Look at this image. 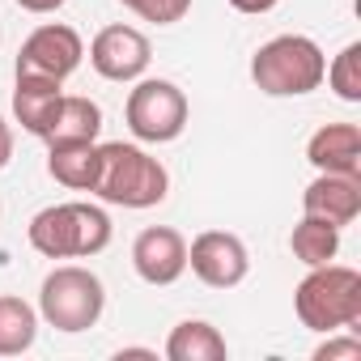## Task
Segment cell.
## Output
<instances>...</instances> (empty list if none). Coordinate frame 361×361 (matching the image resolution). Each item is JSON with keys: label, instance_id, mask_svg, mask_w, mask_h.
I'll list each match as a JSON object with an SVG mask.
<instances>
[{"label": "cell", "instance_id": "9a60e30c", "mask_svg": "<svg viewBox=\"0 0 361 361\" xmlns=\"http://www.w3.org/2000/svg\"><path fill=\"white\" fill-rule=\"evenodd\" d=\"M47 174L68 192H94L98 183V140L81 145H47Z\"/></svg>", "mask_w": 361, "mask_h": 361}, {"label": "cell", "instance_id": "2e32d148", "mask_svg": "<svg viewBox=\"0 0 361 361\" xmlns=\"http://www.w3.org/2000/svg\"><path fill=\"white\" fill-rule=\"evenodd\" d=\"M170 361H226V336L204 319H183L166 340Z\"/></svg>", "mask_w": 361, "mask_h": 361}, {"label": "cell", "instance_id": "9c48e42d", "mask_svg": "<svg viewBox=\"0 0 361 361\" xmlns=\"http://www.w3.org/2000/svg\"><path fill=\"white\" fill-rule=\"evenodd\" d=\"M149 60H153L149 39L136 26H106L90 43V64L106 81H136L149 68Z\"/></svg>", "mask_w": 361, "mask_h": 361}, {"label": "cell", "instance_id": "e0dca14e", "mask_svg": "<svg viewBox=\"0 0 361 361\" xmlns=\"http://www.w3.org/2000/svg\"><path fill=\"white\" fill-rule=\"evenodd\" d=\"M39 336V310L13 293L0 298V357H18Z\"/></svg>", "mask_w": 361, "mask_h": 361}, {"label": "cell", "instance_id": "5bb4252c", "mask_svg": "<svg viewBox=\"0 0 361 361\" xmlns=\"http://www.w3.org/2000/svg\"><path fill=\"white\" fill-rule=\"evenodd\" d=\"M102 132V111L98 102L81 98V94H64L56 115H51V128L43 132L47 145H81V140H98Z\"/></svg>", "mask_w": 361, "mask_h": 361}, {"label": "cell", "instance_id": "7a4b0ae2", "mask_svg": "<svg viewBox=\"0 0 361 361\" xmlns=\"http://www.w3.org/2000/svg\"><path fill=\"white\" fill-rule=\"evenodd\" d=\"M26 238L47 259H85V255L106 251V243H111V217L98 204H85V200L51 204V209H43V213L30 217Z\"/></svg>", "mask_w": 361, "mask_h": 361}, {"label": "cell", "instance_id": "7c38bea8", "mask_svg": "<svg viewBox=\"0 0 361 361\" xmlns=\"http://www.w3.org/2000/svg\"><path fill=\"white\" fill-rule=\"evenodd\" d=\"M306 161L319 174H361V132L357 123H327L310 136Z\"/></svg>", "mask_w": 361, "mask_h": 361}, {"label": "cell", "instance_id": "7402d4cb", "mask_svg": "<svg viewBox=\"0 0 361 361\" xmlns=\"http://www.w3.org/2000/svg\"><path fill=\"white\" fill-rule=\"evenodd\" d=\"M18 5H22L26 13H56L60 5H68V0H18Z\"/></svg>", "mask_w": 361, "mask_h": 361}, {"label": "cell", "instance_id": "4fadbf2b", "mask_svg": "<svg viewBox=\"0 0 361 361\" xmlns=\"http://www.w3.org/2000/svg\"><path fill=\"white\" fill-rule=\"evenodd\" d=\"M64 81H51V77H18V90H13V115L26 132L43 136L51 128V115L64 98L60 90Z\"/></svg>", "mask_w": 361, "mask_h": 361}, {"label": "cell", "instance_id": "cb8c5ba5", "mask_svg": "<svg viewBox=\"0 0 361 361\" xmlns=\"http://www.w3.org/2000/svg\"><path fill=\"white\" fill-rule=\"evenodd\" d=\"M230 5L238 13H268V9H276V0H230Z\"/></svg>", "mask_w": 361, "mask_h": 361}, {"label": "cell", "instance_id": "44dd1931", "mask_svg": "<svg viewBox=\"0 0 361 361\" xmlns=\"http://www.w3.org/2000/svg\"><path fill=\"white\" fill-rule=\"evenodd\" d=\"M314 361H361V340L344 336V340H327L314 348Z\"/></svg>", "mask_w": 361, "mask_h": 361}, {"label": "cell", "instance_id": "8992f818", "mask_svg": "<svg viewBox=\"0 0 361 361\" xmlns=\"http://www.w3.org/2000/svg\"><path fill=\"white\" fill-rule=\"evenodd\" d=\"M123 119H128V128H132L136 140L170 145V140L183 136V128H188V94L178 90L174 81L145 77V81H136V90L128 94Z\"/></svg>", "mask_w": 361, "mask_h": 361}, {"label": "cell", "instance_id": "277c9868", "mask_svg": "<svg viewBox=\"0 0 361 361\" xmlns=\"http://www.w3.org/2000/svg\"><path fill=\"white\" fill-rule=\"evenodd\" d=\"M293 310L310 331H340L361 319V272L340 264H319L293 289Z\"/></svg>", "mask_w": 361, "mask_h": 361}, {"label": "cell", "instance_id": "ac0fdd59", "mask_svg": "<svg viewBox=\"0 0 361 361\" xmlns=\"http://www.w3.org/2000/svg\"><path fill=\"white\" fill-rule=\"evenodd\" d=\"M289 251H293V259L306 264V268L331 264L336 251H340V230L327 226V221H319V217H302V221L293 226V234H289Z\"/></svg>", "mask_w": 361, "mask_h": 361}, {"label": "cell", "instance_id": "ffe728a7", "mask_svg": "<svg viewBox=\"0 0 361 361\" xmlns=\"http://www.w3.org/2000/svg\"><path fill=\"white\" fill-rule=\"evenodd\" d=\"M123 9H132L136 18L145 22H157V26H174V22H183L188 9H192V0H119Z\"/></svg>", "mask_w": 361, "mask_h": 361}, {"label": "cell", "instance_id": "5b68a950", "mask_svg": "<svg viewBox=\"0 0 361 361\" xmlns=\"http://www.w3.org/2000/svg\"><path fill=\"white\" fill-rule=\"evenodd\" d=\"M106 310V289L90 268L64 264L56 272H47L43 289H39V314L56 327V331H90Z\"/></svg>", "mask_w": 361, "mask_h": 361}, {"label": "cell", "instance_id": "ba28073f", "mask_svg": "<svg viewBox=\"0 0 361 361\" xmlns=\"http://www.w3.org/2000/svg\"><path fill=\"white\" fill-rule=\"evenodd\" d=\"M188 268H192L209 289H234V285L247 281L251 255H247V243H243L238 234L204 230V234L188 247Z\"/></svg>", "mask_w": 361, "mask_h": 361}, {"label": "cell", "instance_id": "d6986e66", "mask_svg": "<svg viewBox=\"0 0 361 361\" xmlns=\"http://www.w3.org/2000/svg\"><path fill=\"white\" fill-rule=\"evenodd\" d=\"M323 77H327V85L336 90V98L361 102V43H348V47L331 60V68H327Z\"/></svg>", "mask_w": 361, "mask_h": 361}, {"label": "cell", "instance_id": "8fae6325", "mask_svg": "<svg viewBox=\"0 0 361 361\" xmlns=\"http://www.w3.org/2000/svg\"><path fill=\"white\" fill-rule=\"evenodd\" d=\"M302 213L319 217L336 230L353 226L361 213V174H319L302 192Z\"/></svg>", "mask_w": 361, "mask_h": 361}, {"label": "cell", "instance_id": "3957f363", "mask_svg": "<svg viewBox=\"0 0 361 361\" xmlns=\"http://www.w3.org/2000/svg\"><path fill=\"white\" fill-rule=\"evenodd\" d=\"M327 56L306 35H276L251 56V81L268 98H302L323 85Z\"/></svg>", "mask_w": 361, "mask_h": 361}, {"label": "cell", "instance_id": "6da1fadb", "mask_svg": "<svg viewBox=\"0 0 361 361\" xmlns=\"http://www.w3.org/2000/svg\"><path fill=\"white\" fill-rule=\"evenodd\" d=\"M166 192H170V174L157 157H149L145 149L123 145V140L98 145L94 196H102L106 204H119V209H153L166 200Z\"/></svg>", "mask_w": 361, "mask_h": 361}, {"label": "cell", "instance_id": "52a82bcc", "mask_svg": "<svg viewBox=\"0 0 361 361\" xmlns=\"http://www.w3.org/2000/svg\"><path fill=\"white\" fill-rule=\"evenodd\" d=\"M85 56V43L73 26H39L22 51H18V77H51V81H64L77 73Z\"/></svg>", "mask_w": 361, "mask_h": 361}, {"label": "cell", "instance_id": "603a6c76", "mask_svg": "<svg viewBox=\"0 0 361 361\" xmlns=\"http://www.w3.org/2000/svg\"><path fill=\"white\" fill-rule=\"evenodd\" d=\"M9 157H13V132H9L5 119H0V170L9 166Z\"/></svg>", "mask_w": 361, "mask_h": 361}, {"label": "cell", "instance_id": "30bf717a", "mask_svg": "<svg viewBox=\"0 0 361 361\" xmlns=\"http://www.w3.org/2000/svg\"><path fill=\"white\" fill-rule=\"evenodd\" d=\"M132 268L145 285H174L188 272V243L170 226H149L132 243Z\"/></svg>", "mask_w": 361, "mask_h": 361}]
</instances>
